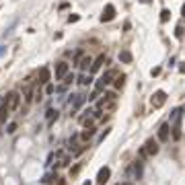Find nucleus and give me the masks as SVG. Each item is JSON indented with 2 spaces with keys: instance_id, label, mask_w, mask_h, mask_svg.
Here are the masks:
<instances>
[{
  "instance_id": "nucleus-1",
  "label": "nucleus",
  "mask_w": 185,
  "mask_h": 185,
  "mask_svg": "<svg viewBox=\"0 0 185 185\" xmlns=\"http://www.w3.org/2000/svg\"><path fill=\"white\" fill-rule=\"evenodd\" d=\"M115 76H117V70H109V72H105V74L99 78V82H97V93L103 91L107 84H111V82L115 80Z\"/></svg>"
},
{
  "instance_id": "nucleus-2",
  "label": "nucleus",
  "mask_w": 185,
  "mask_h": 185,
  "mask_svg": "<svg viewBox=\"0 0 185 185\" xmlns=\"http://www.w3.org/2000/svg\"><path fill=\"white\" fill-rule=\"evenodd\" d=\"M6 107H8V111H14V109H19V105H21V95L17 93V91H10L6 95Z\"/></svg>"
},
{
  "instance_id": "nucleus-3",
  "label": "nucleus",
  "mask_w": 185,
  "mask_h": 185,
  "mask_svg": "<svg viewBox=\"0 0 185 185\" xmlns=\"http://www.w3.org/2000/svg\"><path fill=\"white\" fill-rule=\"evenodd\" d=\"M115 19V6L113 4H105V8H103V14H101V21L103 23H109V21Z\"/></svg>"
},
{
  "instance_id": "nucleus-4",
  "label": "nucleus",
  "mask_w": 185,
  "mask_h": 185,
  "mask_svg": "<svg viewBox=\"0 0 185 185\" xmlns=\"http://www.w3.org/2000/svg\"><path fill=\"white\" fill-rule=\"evenodd\" d=\"M109 177H111V169L109 167H101L99 173H97V185H105Z\"/></svg>"
},
{
  "instance_id": "nucleus-5",
  "label": "nucleus",
  "mask_w": 185,
  "mask_h": 185,
  "mask_svg": "<svg viewBox=\"0 0 185 185\" xmlns=\"http://www.w3.org/2000/svg\"><path fill=\"white\" fill-rule=\"evenodd\" d=\"M164 103H167V93L164 91H156L154 95H152V107H163Z\"/></svg>"
},
{
  "instance_id": "nucleus-6",
  "label": "nucleus",
  "mask_w": 185,
  "mask_h": 185,
  "mask_svg": "<svg viewBox=\"0 0 185 185\" xmlns=\"http://www.w3.org/2000/svg\"><path fill=\"white\" fill-rule=\"evenodd\" d=\"M68 70H70V66L66 62H58V64H56V80H62L64 76L68 74Z\"/></svg>"
},
{
  "instance_id": "nucleus-7",
  "label": "nucleus",
  "mask_w": 185,
  "mask_h": 185,
  "mask_svg": "<svg viewBox=\"0 0 185 185\" xmlns=\"http://www.w3.org/2000/svg\"><path fill=\"white\" fill-rule=\"evenodd\" d=\"M144 152H146V156H154L158 152V144L154 142V140H146V144H144Z\"/></svg>"
},
{
  "instance_id": "nucleus-8",
  "label": "nucleus",
  "mask_w": 185,
  "mask_h": 185,
  "mask_svg": "<svg viewBox=\"0 0 185 185\" xmlns=\"http://www.w3.org/2000/svg\"><path fill=\"white\" fill-rule=\"evenodd\" d=\"M169 138H171V125H169V123H163V125L158 128V140H160V142H167Z\"/></svg>"
},
{
  "instance_id": "nucleus-9",
  "label": "nucleus",
  "mask_w": 185,
  "mask_h": 185,
  "mask_svg": "<svg viewBox=\"0 0 185 185\" xmlns=\"http://www.w3.org/2000/svg\"><path fill=\"white\" fill-rule=\"evenodd\" d=\"M103 62H105V56H97V60H93V64H91V68H89V72L91 74H95V72H99L101 70V66H103Z\"/></svg>"
},
{
  "instance_id": "nucleus-10",
  "label": "nucleus",
  "mask_w": 185,
  "mask_h": 185,
  "mask_svg": "<svg viewBox=\"0 0 185 185\" xmlns=\"http://www.w3.org/2000/svg\"><path fill=\"white\" fill-rule=\"evenodd\" d=\"M76 64H78V68H80V70H89V68H91L89 64H93V60H91L89 56H84V58H80Z\"/></svg>"
},
{
  "instance_id": "nucleus-11",
  "label": "nucleus",
  "mask_w": 185,
  "mask_h": 185,
  "mask_svg": "<svg viewBox=\"0 0 185 185\" xmlns=\"http://www.w3.org/2000/svg\"><path fill=\"white\" fill-rule=\"evenodd\" d=\"M119 62H123V64H130V62H132V52H128V49L119 52Z\"/></svg>"
},
{
  "instance_id": "nucleus-12",
  "label": "nucleus",
  "mask_w": 185,
  "mask_h": 185,
  "mask_svg": "<svg viewBox=\"0 0 185 185\" xmlns=\"http://www.w3.org/2000/svg\"><path fill=\"white\" fill-rule=\"evenodd\" d=\"M49 80V70L48 68H41L39 70V84H45Z\"/></svg>"
},
{
  "instance_id": "nucleus-13",
  "label": "nucleus",
  "mask_w": 185,
  "mask_h": 185,
  "mask_svg": "<svg viewBox=\"0 0 185 185\" xmlns=\"http://www.w3.org/2000/svg\"><path fill=\"white\" fill-rule=\"evenodd\" d=\"M93 134H95V128H87V130L80 134V138H82V142H89L91 138H93Z\"/></svg>"
},
{
  "instance_id": "nucleus-14",
  "label": "nucleus",
  "mask_w": 185,
  "mask_h": 185,
  "mask_svg": "<svg viewBox=\"0 0 185 185\" xmlns=\"http://www.w3.org/2000/svg\"><path fill=\"white\" fill-rule=\"evenodd\" d=\"M123 84H125V76H123V74H121V76L117 74V76H115V80H113V87L119 91V89H123Z\"/></svg>"
},
{
  "instance_id": "nucleus-15",
  "label": "nucleus",
  "mask_w": 185,
  "mask_h": 185,
  "mask_svg": "<svg viewBox=\"0 0 185 185\" xmlns=\"http://www.w3.org/2000/svg\"><path fill=\"white\" fill-rule=\"evenodd\" d=\"M6 117H8V107H6V103H2L0 105V123L6 121Z\"/></svg>"
},
{
  "instance_id": "nucleus-16",
  "label": "nucleus",
  "mask_w": 185,
  "mask_h": 185,
  "mask_svg": "<svg viewBox=\"0 0 185 185\" xmlns=\"http://www.w3.org/2000/svg\"><path fill=\"white\" fill-rule=\"evenodd\" d=\"M173 125H181V109L173 111Z\"/></svg>"
},
{
  "instance_id": "nucleus-17",
  "label": "nucleus",
  "mask_w": 185,
  "mask_h": 185,
  "mask_svg": "<svg viewBox=\"0 0 185 185\" xmlns=\"http://www.w3.org/2000/svg\"><path fill=\"white\" fill-rule=\"evenodd\" d=\"M130 173L132 175H136V177H140V175H142V167H140V164H132V169H130Z\"/></svg>"
},
{
  "instance_id": "nucleus-18",
  "label": "nucleus",
  "mask_w": 185,
  "mask_h": 185,
  "mask_svg": "<svg viewBox=\"0 0 185 185\" xmlns=\"http://www.w3.org/2000/svg\"><path fill=\"white\" fill-rule=\"evenodd\" d=\"M169 17H171V10H169V8H163V10H160V21H163V23H167V21H169Z\"/></svg>"
},
{
  "instance_id": "nucleus-19",
  "label": "nucleus",
  "mask_w": 185,
  "mask_h": 185,
  "mask_svg": "<svg viewBox=\"0 0 185 185\" xmlns=\"http://www.w3.org/2000/svg\"><path fill=\"white\" fill-rule=\"evenodd\" d=\"M78 84H82V87H87V84H91V76H87V74L78 76Z\"/></svg>"
},
{
  "instance_id": "nucleus-20",
  "label": "nucleus",
  "mask_w": 185,
  "mask_h": 185,
  "mask_svg": "<svg viewBox=\"0 0 185 185\" xmlns=\"http://www.w3.org/2000/svg\"><path fill=\"white\" fill-rule=\"evenodd\" d=\"M25 101H27V103L33 101V89H31V87H27V89H25Z\"/></svg>"
},
{
  "instance_id": "nucleus-21",
  "label": "nucleus",
  "mask_w": 185,
  "mask_h": 185,
  "mask_svg": "<svg viewBox=\"0 0 185 185\" xmlns=\"http://www.w3.org/2000/svg\"><path fill=\"white\" fill-rule=\"evenodd\" d=\"M173 138H175V140L181 138V125H173Z\"/></svg>"
},
{
  "instance_id": "nucleus-22",
  "label": "nucleus",
  "mask_w": 185,
  "mask_h": 185,
  "mask_svg": "<svg viewBox=\"0 0 185 185\" xmlns=\"http://www.w3.org/2000/svg\"><path fill=\"white\" fill-rule=\"evenodd\" d=\"M60 158H62V160L58 163V169H60V167H68V164H70V156H60Z\"/></svg>"
},
{
  "instance_id": "nucleus-23",
  "label": "nucleus",
  "mask_w": 185,
  "mask_h": 185,
  "mask_svg": "<svg viewBox=\"0 0 185 185\" xmlns=\"http://www.w3.org/2000/svg\"><path fill=\"white\" fill-rule=\"evenodd\" d=\"M54 119H58V111L49 109V111H48V121H54Z\"/></svg>"
},
{
  "instance_id": "nucleus-24",
  "label": "nucleus",
  "mask_w": 185,
  "mask_h": 185,
  "mask_svg": "<svg viewBox=\"0 0 185 185\" xmlns=\"http://www.w3.org/2000/svg\"><path fill=\"white\" fill-rule=\"evenodd\" d=\"M62 80L66 82V84H70V82L74 80V74H66V76H64V78H62Z\"/></svg>"
},
{
  "instance_id": "nucleus-25",
  "label": "nucleus",
  "mask_w": 185,
  "mask_h": 185,
  "mask_svg": "<svg viewBox=\"0 0 185 185\" xmlns=\"http://www.w3.org/2000/svg\"><path fill=\"white\" fill-rule=\"evenodd\" d=\"M80 171V164H76V167H72V169H70V177H74L76 173Z\"/></svg>"
},
{
  "instance_id": "nucleus-26",
  "label": "nucleus",
  "mask_w": 185,
  "mask_h": 185,
  "mask_svg": "<svg viewBox=\"0 0 185 185\" xmlns=\"http://www.w3.org/2000/svg\"><path fill=\"white\" fill-rule=\"evenodd\" d=\"M6 132H8V134H13V132H17V123H8Z\"/></svg>"
},
{
  "instance_id": "nucleus-27",
  "label": "nucleus",
  "mask_w": 185,
  "mask_h": 185,
  "mask_svg": "<svg viewBox=\"0 0 185 185\" xmlns=\"http://www.w3.org/2000/svg\"><path fill=\"white\" fill-rule=\"evenodd\" d=\"M80 19V17H78V14H70L68 17V23H76V21Z\"/></svg>"
},
{
  "instance_id": "nucleus-28",
  "label": "nucleus",
  "mask_w": 185,
  "mask_h": 185,
  "mask_svg": "<svg viewBox=\"0 0 185 185\" xmlns=\"http://www.w3.org/2000/svg\"><path fill=\"white\" fill-rule=\"evenodd\" d=\"M175 35H177V37H183V25H179V27H177V33H175Z\"/></svg>"
},
{
  "instance_id": "nucleus-29",
  "label": "nucleus",
  "mask_w": 185,
  "mask_h": 185,
  "mask_svg": "<svg viewBox=\"0 0 185 185\" xmlns=\"http://www.w3.org/2000/svg\"><path fill=\"white\" fill-rule=\"evenodd\" d=\"M45 93L52 95V93H54V84H48V87H45Z\"/></svg>"
},
{
  "instance_id": "nucleus-30",
  "label": "nucleus",
  "mask_w": 185,
  "mask_h": 185,
  "mask_svg": "<svg viewBox=\"0 0 185 185\" xmlns=\"http://www.w3.org/2000/svg\"><path fill=\"white\" fill-rule=\"evenodd\" d=\"M52 179H54V175H45L43 177V183H52Z\"/></svg>"
},
{
  "instance_id": "nucleus-31",
  "label": "nucleus",
  "mask_w": 185,
  "mask_h": 185,
  "mask_svg": "<svg viewBox=\"0 0 185 185\" xmlns=\"http://www.w3.org/2000/svg\"><path fill=\"white\" fill-rule=\"evenodd\" d=\"M150 74H152V76H158V74H160V68H152Z\"/></svg>"
},
{
  "instance_id": "nucleus-32",
  "label": "nucleus",
  "mask_w": 185,
  "mask_h": 185,
  "mask_svg": "<svg viewBox=\"0 0 185 185\" xmlns=\"http://www.w3.org/2000/svg\"><path fill=\"white\" fill-rule=\"evenodd\" d=\"M179 72H181V74L185 72V64H181V66H179Z\"/></svg>"
},
{
  "instance_id": "nucleus-33",
  "label": "nucleus",
  "mask_w": 185,
  "mask_h": 185,
  "mask_svg": "<svg viewBox=\"0 0 185 185\" xmlns=\"http://www.w3.org/2000/svg\"><path fill=\"white\" fill-rule=\"evenodd\" d=\"M181 13H183V17H185V4H183V8H181Z\"/></svg>"
},
{
  "instance_id": "nucleus-34",
  "label": "nucleus",
  "mask_w": 185,
  "mask_h": 185,
  "mask_svg": "<svg viewBox=\"0 0 185 185\" xmlns=\"http://www.w3.org/2000/svg\"><path fill=\"white\" fill-rule=\"evenodd\" d=\"M82 185H91V181H84V183H82Z\"/></svg>"
},
{
  "instance_id": "nucleus-35",
  "label": "nucleus",
  "mask_w": 185,
  "mask_h": 185,
  "mask_svg": "<svg viewBox=\"0 0 185 185\" xmlns=\"http://www.w3.org/2000/svg\"><path fill=\"white\" fill-rule=\"evenodd\" d=\"M117 185H121V183H117ZM123 185H130V183H123Z\"/></svg>"
},
{
  "instance_id": "nucleus-36",
  "label": "nucleus",
  "mask_w": 185,
  "mask_h": 185,
  "mask_svg": "<svg viewBox=\"0 0 185 185\" xmlns=\"http://www.w3.org/2000/svg\"><path fill=\"white\" fill-rule=\"evenodd\" d=\"M183 113H185V109H183Z\"/></svg>"
}]
</instances>
